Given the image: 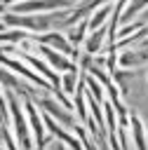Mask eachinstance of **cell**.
<instances>
[{
    "mask_svg": "<svg viewBox=\"0 0 148 150\" xmlns=\"http://www.w3.org/2000/svg\"><path fill=\"white\" fill-rule=\"evenodd\" d=\"M9 110H12V122H14V136H16L19 145H21V150H33L28 124H26V120L21 115V105H19V101H16L14 94H9Z\"/></svg>",
    "mask_w": 148,
    "mask_h": 150,
    "instance_id": "obj_1",
    "label": "cell"
},
{
    "mask_svg": "<svg viewBox=\"0 0 148 150\" xmlns=\"http://www.w3.org/2000/svg\"><path fill=\"white\" fill-rule=\"evenodd\" d=\"M33 103H35V105H40V108H42L52 120L56 117V124H63V127H68V129H75V127H78L75 117H73L68 110H63L59 101H52V98H45V96H35V101H33Z\"/></svg>",
    "mask_w": 148,
    "mask_h": 150,
    "instance_id": "obj_2",
    "label": "cell"
},
{
    "mask_svg": "<svg viewBox=\"0 0 148 150\" xmlns=\"http://www.w3.org/2000/svg\"><path fill=\"white\" fill-rule=\"evenodd\" d=\"M26 110H28V120H31V127H33V138L38 143V150H45L47 148V138H45V129H42V122H40V115H38V108L33 101H26Z\"/></svg>",
    "mask_w": 148,
    "mask_h": 150,
    "instance_id": "obj_3",
    "label": "cell"
},
{
    "mask_svg": "<svg viewBox=\"0 0 148 150\" xmlns=\"http://www.w3.org/2000/svg\"><path fill=\"white\" fill-rule=\"evenodd\" d=\"M132 124V138H134V145L136 150H148V143H146V131H143V124H141V117H132L129 120Z\"/></svg>",
    "mask_w": 148,
    "mask_h": 150,
    "instance_id": "obj_4",
    "label": "cell"
},
{
    "mask_svg": "<svg viewBox=\"0 0 148 150\" xmlns=\"http://www.w3.org/2000/svg\"><path fill=\"white\" fill-rule=\"evenodd\" d=\"M66 5H70V0H38V2L21 5L16 9H49V7H66Z\"/></svg>",
    "mask_w": 148,
    "mask_h": 150,
    "instance_id": "obj_5",
    "label": "cell"
},
{
    "mask_svg": "<svg viewBox=\"0 0 148 150\" xmlns=\"http://www.w3.org/2000/svg\"><path fill=\"white\" fill-rule=\"evenodd\" d=\"M42 54H45V56H47V59H49V61H52L54 66H59V68H63V70H68V68H70V63H68V61H63L61 56H56V54H54L52 49L42 47Z\"/></svg>",
    "mask_w": 148,
    "mask_h": 150,
    "instance_id": "obj_6",
    "label": "cell"
},
{
    "mask_svg": "<svg viewBox=\"0 0 148 150\" xmlns=\"http://www.w3.org/2000/svg\"><path fill=\"white\" fill-rule=\"evenodd\" d=\"M42 42H49V45H54V47H59L61 52H68L70 47H68V42L61 38V35H47V38H40Z\"/></svg>",
    "mask_w": 148,
    "mask_h": 150,
    "instance_id": "obj_7",
    "label": "cell"
},
{
    "mask_svg": "<svg viewBox=\"0 0 148 150\" xmlns=\"http://www.w3.org/2000/svg\"><path fill=\"white\" fill-rule=\"evenodd\" d=\"M101 38H103V30L89 35V40H87V54H92V52H96V49L101 47Z\"/></svg>",
    "mask_w": 148,
    "mask_h": 150,
    "instance_id": "obj_8",
    "label": "cell"
},
{
    "mask_svg": "<svg viewBox=\"0 0 148 150\" xmlns=\"http://www.w3.org/2000/svg\"><path fill=\"white\" fill-rule=\"evenodd\" d=\"M73 87H75V73H66V80H63V91L73 94Z\"/></svg>",
    "mask_w": 148,
    "mask_h": 150,
    "instance_id": "obj_9",
    "label": "cell"
},
{
    "mask_svg": "<svg viewBox=\"0 0 148 150\" xmlns=\"http://www.w3.org/2000/svg\"><path fill=\"white\" fill-rule=\"evenodd\" d=\"M106 12H108V7H106V9H101V12L96 14V16H92V23H89V26H92V28H94V26H99V23L103 21V16H106Z\"/></svg>",
    "mask_w": 148,
    "mask_h": 150,
    "instance_id": "obj_10",
    "label": "cell"
},
{
    "mask_svg": "<svg viewBox=\"0 0 148 150\" xmlns=\"http://www.w3.org/2000/svg\"><path fill=\"white\" fill-rule=\"evenodd\" d=\"M0 120H2V122L7 120V110H5V103H2V96H0Z\"/></svg>",
    "mask_w": 148,
    "mask_h": 150,
    "instance_id": "obj_11",
    "label": "cell"
}]
</instances>
